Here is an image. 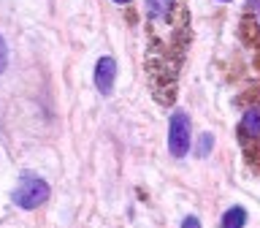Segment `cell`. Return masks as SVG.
Instances as JSON below:
<instances>
[{
	"label": "cell",
	"instance_id": "cell-1",
	"mask_svg": "<svg viewBox=\"0 0 260 228\" xmlns=\"http://www.w3.org/2000/svg\"><path fill=\"white\" fill-rule=\"evenodd\" d=\"M14 204L22 209H38L41 204L49 198V185L36 174H24L19 179V185L14 187Z\"/></svg>",
	"mask_w": 260,
	"mask_h": 228
},
{
	"label": "cell",
	"instance_id": "cell-2",
	"mask_svg": "<svg viewBox=\"0 0 260 228\" xmlns=\"http://www.w3.org/2000/svg\"><path fill=\"white\" fill-rule=\"evenodd\" d=\"M190 141H192V125L187 111H174L168 122V150L174 158H184L190 152Z\"/></svg>",
	"mask_w": 260,
	"mask_h": 228
},
{
	"label": "cell",
	"instance_id": "cell-3",
	"mask_svg": "<svg viewBox=\"0 0 260 228\" xmlns=\"http://www.w3.org/2000/svg\"><path fill=\"white\" fill-rule=\"evenodd\" d=\"M239 141L247 152V160L255 163V155L260 152V106H249L239 122Z\"/></svg>",
	"mask_w": 260,
	"mask_h": 228
},
{
	"label": "cell",
	"instance_id": "cell-4",
	"mask_svg": "<svg viewBox=\"0 0 260 228\" xmlns=\"http://www.w3.org/2000/svg\"><path fill=\"white\" fill-rule=\"evenodd\" d=\"M114 79H117V63H114V57H101L95 65V87L98 93L109 95L111 87H114Z\"/></svg>",
	"mask_w": 260,
	"mask_h": 228
},
{
	"label": "cell",
	"instance_id": "cell-5",
	"mask_svg": "<svg viewBox=\"0 0 260 228\" xmlns=\"http://www.w3.org/2000/svg\"><path fill=\"white\" fill-rule=\"evenodd\" d=\"M247 225V209L244 207H231L222 215V228H244Z\"/></svg>",
	"mask_w": 260,
	"mask_h": 228
},
{
	"label": "cell",
	"instance_id": "cell-6",
	"mask_svg": "<svg viewBox=\"0 0 260 228\" xmlns=\"http://www.w3.org/2000/svg\"><path fill=\"white\" fill-rule=\"evenodd\" d=\"M171 6H174V0H146V11H149L152 19H162V16H168Z\"/></svg>",
	"mask_w": 260,
	"mask_h": 228
},
{
	"label": "cell",
	"instance_id": "cell-7",
	"mask_svg": "<svg viewBox=\"0 0 260 228\" xmlns=\"http://www.w3.org/2000/svg\"><path fill=\"white\" fill-rule=\"evenodd\" d=\"M211 144H214V136H211V133H203L201 141H198V155H201V158H206V155L211 152Z\"/></svg>",
	"mask_w": 260,
	"mask_h": 228
},
{
	"label": "cell",
	"instance_id": "cell-8",
	"mask_svg": "<svg viewBox=\"0 0 260 228\" xmlns=\"http://www.w3.org/2000/svg\"><path fill=\"white\" fill-rule=\"evenodd\" d=\"M6 63H8V52H6V41L0 38V71L6 68Z\"/></svg>",
	"mask_w": 260,
	"mask_h": 228
},
{
	"label": "cell",
	"instance_id": "cell-9",
	"mask_svg": "<svg viewBox=\"0 0 260 228\" xmlns=\"http://www.w3.org/2000/svg\"><path fill=\"white\" fill-rule=\"evenodd\" d=\"M182 228H201V220L198 217H184V223H182Z\"/></svg>",
	"mask_w": 260,
	"mask_h": 228
},
{
	"label": "cell",
	"instance_id": "cell-10",
	"mask_svg": "<svg viewBox=\"0 0 260 228\" xmlns=\"http://www.w3.org/2000/svg\"><path fill=\"white\" fill-rule=\"evenodd\" d=\"M117 3H127V0H117Z\"/></svg>",
	"mask_w": 260,
	"mask_h": 228
},
{
	"label": "cell",
	"instance_id": "cell-11",
	"mask_svg": "<svg viewBox=\"0 0 260 228\" xmlns=\"http://www.w3.org/2000/svg\"><path fill=\"white\" fill-rule=\"evenodd\" d=\"M222 3H228V0H222Z\"/></svg>",
	"mask_w": 260,
	"mask_h": 228
}]
</instances>
